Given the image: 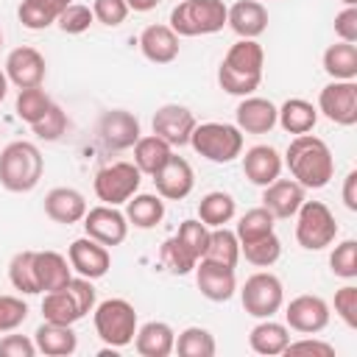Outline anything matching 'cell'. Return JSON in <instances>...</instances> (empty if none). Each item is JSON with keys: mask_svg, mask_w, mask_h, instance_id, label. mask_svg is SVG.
<instances>
[{"mask_svg": "<svg viewBox=\"0 0 357 357\" xmlns=\"http://www.w3.org/2000/svg\"><path fill=\"white\" fill-rule=\"evenodd\" d=\"M290 176L304 187V190H321L332 181L335 176V156L329 145L315 137V134H298L290 139L284 159Z\"/></svg>", "mask_w": 357, "mask_h": 357, "instance_id": "1", "label": "cell"}, {"mask_svg": "<svg viewBox=\"0 0 357 357\" xmlns=\"http://www.w3.org/2000/svg\"><path fill=\"white\" fill-rule=\"evenodd\" d=\"M262 67H265L262 45L257 39H237L226 50L218 67V84L223 92L237 95V98L254 95L262 84Z\"/></svg>", "mask_w": 357, "mask_h": 357, "instance_id": "2", "label": "cell"}, {"mask_svg": "<svg viewBox=\"0 0 357 357\" xmlns=\"http://www.w3.org/2000/svg\"><path fill=\"white\" fill-rule=\"evenodd\" d=\"M45 173L42 151L28 139H14L0 151V184L8 192H31Z\"/></svg>", "mask_w": 357, "mask_h": 357, "instance_id": "3", "label": "cell"}, {"mask_svg": "<svg viewBox=\"0 0 357 357\" xmlns=\"http://www.w3.org/2000/svg\"><path fill=\"white\" fill-rule=\"evenodd\" d=\"M229 6L223 0H181L173 11L167 25L178 36H206L218 33L226 25Z\"/></svg>", "mask_w": 357, "mask_h": 357, "instance_id": "4", "label": "cell"}, {"mask_svg": "<svg viewBox=\"0 0 357 357\" xmlns=\"http://www.w3.org/2000/svg\"><path fill=\"white\" fill-rule=\"evenodd\" d=\"M92 321H95L98 337L109 349H123V346L134 343V335H137V326H139L137 324V310L126 298H106V301L95 304Z\"/></svg>", "mask_w": 357, "mask_h": 357, "instance_id": "5", "label": "cell"}, {"mask_svg": "<svg viewBox=\"0 0 357 357\" xmlns=\"http://www.w3.org/2000/svg\"><path fill=\"white\" fill-rule=\"evenodd\" d=\"M190 145L204 159L226 165L243 156V131L231 123H198L190 134Z\"/></svg>", "mask_w": 357, "mask_h": 357, "instance_id": "6", "label": "cell"}, {"mask_svg": "<svg viewBox=\"0 0 357 357\" xmlns=\"http://www.w3.org/2000/svg\"><path fill=\"white\" fill-rule=\"evenodd\" d=\"M296 218V243L307 251H324L337 237V220L324 201H307L298 206Z\"/></svg>", "mask_w": 357, "mask_h": 357, "instance_id": "7", "label": "cell"}, {"mask_svg": "<svg viewBox=\"0 0 357 357\" xmlns=\"http://www.w3.org/2000/svg\"><path fill=\"white\" fill-rule=\"evenodd\" d=\"M240 301H243V310L251 318H273L284 304L282 279L271 271L251 273L245 279V284L240 287Z\"/></svg>", "mask_w": 357, "mask_h": 357, "instance_id": "8", "label": "cell"}, {"mask_svg": "<svg viewBox=\"0 0 357 357\" xmlns=\"http://www.w3.org/2000/svg\"><path fill=\"white\" fill-rule=\"evenodd\" d=\"M139 184H142V173L134 162H112V165L100 167L92 181L98 201H103L109 206L126 204L134 192H139Z\"/></svg>", "mask_w": 357, "mask_h": 357, "instance_id": "9", "label": "cell"}, {"mask_svg": "<svg viewBox=\"0 0 357 357\" xmlns=\"http://www.w3.org/2000/svg\"><path fill=\"white\" fill-rule=\"evenodd\" d=\"M326 120L335 126H354L357 123V84L354 81H329L318 92L315 106Z\"/></svg>", "mask_w": 357, "mask_h": 357, "instance_id": "10", "label": "cell"}, {"mask_svg": "<svg viewBox=\"0 0 357 357\" xmlns=\"http://www.w3.org/2000/svg\"><path fill=\"white\" fill-rule=\"evenodd\" d=\"M284 324H287V329H293L298 335H318L329 324V304L312 293L296 296L284 307Z\"/></svg>", "mask_w": 357, "mask_h": 357, "instance_id": "11", "label": "cell"}, {"mask_svg": "<svg viewBox=\"0 0 357 357\" xmlns=\"http://www.w3.org/2000/svg\"><path fill=\"white\" fill-rule=\"evenodd\" d=\"M84 231H86V237L103 243L106 248H109V245H120V243L128 237L126 212H120L117 206H109V204L92 206V209H86V215H84Z\"/></svg>", "mask_w": 357, "mask_h": 357, "instance_id": "12", "label": "cell"}, {"mask_svg": "<svg viewBox=\"0 0 357 357\" xmlns=\"http://www.w3.org/2000/svg\"><path fill=\"white\" fill-rule=\"evenodd\" d=\"M195 126H198V120L187 106L165 103V106H159L153 112V134L162 137L173 148L190 145V134H192Z\"/></svg>", "mask_w": 357, "mask_h": 357, "instance_id": "13", "label": "cell"}, {"mask_svg": "<svg viewBox=\"0 0 357 357\" xmlns=\"http://www.w3.org/2000/svg\"><path fill=\"white\" fill-rule=\"evenodd\" d=\"M3 73H6L8 84H14L17 89H31V86H42L47 64H45V56L36 47L22 45V47H14L6 56V70Z\"/></svg>", "mask_w": 357, "mask_h": 357, "instance_id": "14", "label": "cell"}, {"mask_svg": "<svg viewBox=\"0 0 357 357\" xmlns=\"http://www.w3.org/2000/svg\"><path fill=\"white\" fill-rule=\"evenodd\" d=\"M67 259H70V268L78 273V276H86V279H100L109 273L112 268V254L103 243L92 240V237H78L70 243L67 248Z\"/></svg>", "mask_w": 357, "mask_h": 357, "instance_id": "15", "label": "cell"}, {"mask_svg": "<svg viewBox=\"0 0 357 357\" xmlns=\"http://www.w3.org/2000/svg\"><path fill=\"white\" fill-rule=\"evenodd\" d=\"M98 137L109 151H126L134 148V142L142 137L139 134V120L126 112V109H112L103 112L98 120Z\"/></svg>", "mask_w": 357, "mask_h": 357, "instance_id": "16", "label": "cell"}, {"mask_svg": "<svg viewBox=\"0 0 357 357\" xmlns=\"http://www.w3.org/2000/svg\"><path fill=\"white\" fill-rule=\"evenodd\" d=\"M153 184H156V195H162L165 201H181L192 192L195 187V173L192 165L184 156H170L162 170L153 173Z\"/></svg>", "mask_w": 357, "mask_h": 357, "instance_id": "17", "label": "cell"}, {"mask_svg": "<svg viewBox=\"0 0 357 357\" xmlns=\"http://www.w3.org/2000/svg\"><path fill=\"white\" fill-rule=\"evenodd\" d=\"M195 284L204 298L209 301H229L237 293V276L234 268L212 259H198L195 265Z\"/></svg>", "mask_w": 357, "mask_h": 357, "instance_id": "18", "label": "cell"}, {"mask_svg": "<svg viewBox=\"0 0 357 357\" xmlns=\"http://www.w3.org/2000/svg\"><path fill=\"white\" fill-rule=\"evenodd\" d=\"M301 204H304V187L296 178H276L268 187H262V206L279 220L293 218Z\"/></svg>", "mask_w": 357, "mask_h": 357, "instance_id": "19", "label": "cell"}, {"mask_svg": "<svg viewBox=\"0 0 357 357\" xmlns=\"http://www.w3.org/2000/svg\"><path fill=\"white\" fill-rule=\"evenodd\" d=\"M282 167L284 162L273 145H254L243 156V173L257 187H268L271 181H276L282 176Z\"/></svg>", "mask_w": 357, "mask_h": 357, "instance_id": "20", "label": "cell"}, {"mask_svg": "<svg viewBox=\"0 0 357 357\" xmlns=\"http://www.w3.org/2000/svg\"><path fill=\"white\" fill-rule=\"evenodd\" d=\"M86 209H89L86 206V198L75 187H53L45 195V215L53 223H64V226L81 223L84 215H86Z\"/></svg>", "mask_w": 357, "mask_h": 357, "instance_id": "21", "label": "cell"}, {"mask_svg": "<svg viewBox=\"0 0 357 357\" xmlns=\"http://www.w3.org/2000/svg\"><path fill=\"white\" fill-rule=\"evenodd\" d=\"M226 25L240 39H257L268 28V8L262 0H237L226 11Z\"/></svg>", "mask_w": 357, "mask_h": 357, "instance_id": "22", "label": "cell"}, {"mask_svg": "<svg viewBox=\"0 0 357 357\" xmlns=\"http://www.w3.org/2000/svg\"><path fill=\"white\" fill-rule=\"evenodd\" d=\"M234 120L243 134H268L276 126V106L268 98L245 95L234 109Z\"/></svg>", "mask_w": 357, "mask_h": 357, "instance_id": "23", "label": "cell"}, {"mask_svg": "<svg viewBox=\"0 0 357 357\" xmlns=\"http://www.w3.org/2000/svg\"><path fill=\"white\" fill-rule=\"evenodd\" d=\"M178 33L170 28V25H148L142 33H139V50L148 61L153 64H170L178 59Z\"/></svg>", "mask_w": 357, "mask_h": 357, "instance_id": "24", "label": "cell"}, {"mask_svg": "<svg viewBox=\"0 0 357 357\" xmlns=\"http://www.w3.org/2000/svg\"><path fill=\"white\" fill-rule=\"evenodd\" d=\"M33 271H36V284L39 293H50V290H61L70 279H73V268L70 259L59 251H33Z\"/></svg>", "mask_w": 357, "mask_h": 357, "instance_id": "25", "label": "cell"}, {"mask_svg": "<svg viewBox=\"0 0 357 357\" xmlns=\"http://www.w3.org/2000/svg\"><path fill=\"white\" fill-rule=\"evenodd\" d=\"M173 346H176V332H173L170 324L148 321V324L137 326V335H134L137 354H142V357H167V354H173Z\"/></svg>", "mask_w": 357, "mask_h": 357, "instance_id": "26", "label": "cell"}, {"mask_svg": "<svg viewBox=\"0 0 357 357\" xmlns=\"http://www.w3.org/2000/svg\"><path fill=\"white\" fill-rule=\"evenodd\" d=\"M33 343H36V351L47 354V357H67L78 349V335L73 332L70 324H39L36 332H33Z\"/></svg>", "mask_w": 357, "mask_h": 357, "instance_id": "27", "label": "cell"}, {"mask_svg": "<svg viewBox=\"0 0 357 357\" xmlns=\"http://www.w3.org/2000/svg\"><path fill=\"white\" fill-rule=\"evenodd\" d=\"M318 123V109L304 98H287L282 106H276V126H282L287 134H310Z\"/></svg>", "mask_w": 357, "mask_h": 357, "instance_id": "28", "label": "cell"}, {"mask_svg": "<svg viewBox=\"0 0 357 357\" xmlns=\"http://www.w3.org/2000/svg\"><path fill=\"white\" fill-rule=\"evenodd\" d=\"M290 343V329L287 324H279L273 318H259V324L248 332V346L257 354L273 357V354H284V346Z\"/></svg>", "mask_w": 357, "mask_h": 357, "instance_id": "29", "label": "cell"}, {"mask_svg": "<svg viewBox=\"0 0 357 357\" xmlns=\"http://www.w3.org/2000/svg\"><path fill=\"white\" fill-rule=\"evenodd\" d=\"M165 218V198L151 192H134L126 201V220L134 229H153Z\"/></svg>", "mask_w": 357, "mask_h": 357, "instance_id": "30", "label": "cell"}, {"mask_svg": "<svg viewBox=\"0 0 357 357\" xmlns=\"http://www.w3.org/2000/svg\"><path fill=\"white\" fill-rule=\"evenodd\" d=\"M70 3L75 0H22L17 8V17L28 31H45L59 20V14Z\"/></svg>", "mask_w": 357, "mask_h": 357, "instance_id": "31", "label": "cell"}, {"mask_svg": "<svg viewBox=\"0 0 357 357\" xmlns=\"http://www.w3.org/2000/svg\"><path fill=\"white\" fill-rule=\"evenodd\" d=\"M324 73L332 81H354L357 78V45L335 42L324 50Z\"/></svg>", "mask_w": 357, "mask_h": 357, "instance_id": "32", "label": "cell"}, {"mask_svg": "<svg viewBox=\"0 0 357 357\" xmlns=\"http://www.w3.org/2000/svg\"><path fill=\"white\" fill-rule=\"evenodd\" d=\"M173 156V145H167L162 137L156 134H148V137H139L134 142V165L139 167V173L145 176H153L156 170H162V165Z\"/></svg>", "mask_w": 357, "mask_h": 357, "instance_id": "33", "label": "cell"}, {"mask_svg": "<svg viewBox=\"0 0 357 357\" xmlns=\"http://www.w3.org/2000/svg\"><path fill=\"white\" fill-rule=\"evenodd\" d=\"M237 212V201L234 195L223 192V190H212L201 198L198 204V220L206 223L209 229H218V226H226Z\"/></svg>", "mask_w": 357, "mask_h": 357, "instance_id": "34", "label": "cell"}, {"mask_svg": "<svg viewBox=\"0 0 357 357\" xmlns=\"http://www.w3.org/2000/svg\"><path fill=\"white\" fill-rule=\"evenodd\" d=\"M201 259H212V262H223L229 268L237 265L240 259V240L231 229L226 226H218V229H209V243H206V251Z\"/></svg>", "mask_w": 357, "mask_h": 357, "instance_id": "35", "label": "cell"}, {"mask_svg": "<svg viewBox=\"0 0 357 357\" xmlns=\"http://www.w3.org/2000/svg\"><path fill=\"white\" fill-rule=\"evenodd\" d=\"M42 315H45V321H50V324H70V326L84 318V315L78 312L73 296L67 293V287L45 293V298H42Z\"/></svg>", "mask_w": 357, "mask_h": 357, "instance_id": "36", "label": "cell"}, {"mask_svg": "<svg viewBox=\"0 0 357 357\" xmlns=\"http://www.w3.org/2000/svg\"><path fill=\"white\" fill-rule=\"evenodd\" d=\"M173 351H178L181 357H212L218 351L215 337L209 329L204 326H187L184 332L176 335V346Z\"/></svg>", "mask_w": 357, "mask_h": 357, "instance_id": "37", "label": "cell"}, {"mask_svg": "<svg viewBox=\"0 0 357 357\" xmlns=\"http://www.w3.org/2000/svg\"><path fill=\"white\" fill-rule=\"evenodd\" d=\"M240 254L245 257V262H251L257 268H271L282 257V240L276 237V231H271L265 237L240 243Z\"/></svg>", "mask_w": 357, "mask_h": 357, "instance_id": "38", "label": "cell"}, {"mask_svg": "<svg viewBox=\"0 0 357 357\" xmlns=\"http://www.w3.org/2000/svg\"><path fill=\"white\" fill-rule=\"evenodd\" d=\"M159 259H162V265L170 271V273H176V276H184V273H190V271H195V265H198V257L173 234L170 240H165L162 243V248H159Z\"/></svg>", "mask_w": 357, "mask_h": 357, "instance_id": "39", "label": "cell"}, {"mask_svg": "<svg viewBox=\"0 0 357 357\" xmlns=\"http://www.w3.org/2000/svg\"><path fill=\"white\" fill-rule=\"evenodd\" d=\"M8 282L14 284V290L25 293V296H36L39 284H36V271H33V251H17L8 262Z\"/></svg>", "mask_w": 357, "mask_h": 357, "instance_id": "40", "label": "cell"}, {"mask_svg": "<svg viewBox=\"0 0 357 357\" xmlns=\"http://www.w3.org/2000/svg\"><path fill=\"white\" fill-rule=\"evenodd\" d=\"M273 220H276V218H273L265 206H254V209H248V212L237 220L234 234H237V240H240V243H248V240L265 237V234H271V231H273Z\"/></svg>", "mask_w": 357, "mask_h": 357, "instance_id": "41", "label": "cell"}, {"mask_svg": "<svg viewBox=\"0 0 357 357\" xmlns=\"http://www.w3.org/2000/svg\"><path fill=\"white\" fill-rule=\"evenodd\" d=\"M53 100H50V95L42 89V86H31V89H20V95H17V117L20 120H25L28 126H33L45 112H47V106H50Z\"/></svg>", "mask_w": 357, "mask_h": 357, "instance_id": "42", "label": "cell"}, {"mask_svg": "<svg viewBox=\"0 0 357 357\" xmlns=\"http://www.w3.org/2000/svg\"><path fill=\"white\" fill-rule=\"evenodd\" d=\"M67 126H70V120H67L64 109H61L59 103H50L47 112H45L31 128H33V134H36L39 139H45V142H56V139H61V134L67 131Z\"/></svg>", "mask_w": 357, "mask_h": 357, "instance_id": "43", "label": "cell"}, {"mask_svg": "<svg viewBox=\"0 0 357 357\" xmlns=\"http://www.w3.org/2000/svg\"><path fill=\"white\" fill-rule=\"evenodd\" d=\"M329 268L335 276L351 282L357 279V240H343L335 245V251L329 254Z\"/></svg>", "mask_w": 357, "mask_h": 357, "instance_id": "44", "label": "cell"}, {"mask_svg": "<svg viewBox=\"0 0 357 357\" xmlns=\"http://www.w3.org/2000/svg\"><path fill=\"white\" fill-rule=\"evenodd\" d=\"M176 237L201 259L204 257V251H206V243H209V226L206 223H201L198 218H187V220H181L178 223V231H176Z\"/></svg>", "mask_w": 357, "mask_h": 357, "instance_id": "45", "label": "cell"}, {"mask_svg": "<svg viewBox=\"0 0 357 357\" xmlns=\"http://www.w3.org/2000/svg\"><path fill=\"white\" fill-rule=\"evenodd\" d=\"M92 22H95L92 6H84V3H70V6L59 14V20H56V25H59L64 33H84V31H89Z\"/></svg>", "mask_w": 357, "mask_h": 357, "instance_id": "46", "label": "cell"}, {"mask_svg": "<svg viewBox=\"0 0 357 357\" xmlns=\"http://www.w3.org/2000/svg\"><path fill=\"white\" fill-rule=\"evenodd\" d=\"M28 318V304L20 296H0V332H14Z\"/></svg>", "mask_w": 357, "mask_h": 357, "instance_id": "47", "label": "cell"}, {"mask_svg": "<svg viewBox=\"0 0 357 357\" xmlns=\"http://www.w3.org/2000/svg\"><path fill=\"white\" fill-rule=\"evenodd\" d=\"M64 287H67V293L73 296V301H75V307H78L81 315H89V312L95 310L98 298H95V284H92V279H86V276H73Z\"/></svg>", "mask_w": 357, "mask_h": 357, "instance_id": "48", "label": "cell"}, {"mask_svg": "<svg viewBox=\"0 0 357 357\" xmlns=\"http://www.w3.org/2000/svg\"><path fill=\"white\" fill-rule=\"evenodd\" d=\"M92 14L100 25L106 28H117L126 22L128 17V6L126 0H92Z\"/></svg>", "mask_w": 357, "mask_h": 357, "instance_id": "49", "label": "cell"}, {"mask_svg": "<svg viewBox=\"0 0 357 357\" xmlns=\"http://www.w3.org/2000/svg\"><path fill=\"white\" fill-rule=\"evenodd\" d=\"M335 315L349 329H357V287L354 284H343L340 290H335Z\"/></svg>", "mask_w": 357, "mask_h": 357, "instance_id": "50", "label": "cell"}, {"mask_svg": "<svg viewBox=\"0 0 357 357\" xmlns=\"http://www.w3.org/2000/svg\"><path fill=\"white\" fill-rule=\"evenodd\" d=\"M284 354H315V357H335V346L318 337H301V340H290L284 346Z\"/></svg>", "mask_w": 357, "mask_h": 357, "instance_id": "51", "label": "cell"}, {"mask_svg": "<svg viewBox=\"0 0 357 357\" xmlns=\"http://www.w3.org/2000/svg\"><path fill=\"white\" fill-rule=\"evenodd\" d=\"M335 33L340 42H357V6H346L335 14Z\"/></svg>", "mask_w": 357, "mask_h": 357, "instance_id": "52", "label": "cell"}, {"mask_svg": "<svg viewBox=\"0 0 357 357\" xmlns=\"http://www.w3.org/2000/svg\"><path fill=\"white\" fill-rule=\"evenodd\" d=\"M36 343L25 335H6L0 340V357H33Z\"/></svg>", "mask_w": 357, "mask_h": 357, "instance_id": "53", "label": "cell"}, {"mask_svg": "<svg viewBox=\"0 0 357 357\" xmlns=\"http://www.w3.org/2000/svg\"><path fill=\"white\" fill-rule=\"evenodd\" d=\"M343 204L349 212H357V170H349L343 178Z\"/></svg>", "mask_w": 357, "mask_h": 357, "instance_id": "54", "label": "cell"}, {"mask_svg": "<svg viewBox=\"0 0 357 357\" xmlns=\"http://www.w3.org/2000/svg\"><path fill=\"white\" fill-rule=\"evenodd\" d=\"M159 3H162V0H126L128 11H139V14H145V11H153Z\"/></svg>", "mask_w": 357, "mask_h": 357, "instance_id": "55", "label": "cell"}, {"mask_svg": "<svg viewBox=\"0 0 357 357\" xmlns=\"http://www.w3.org/2000/svg\"><path fill=\"white\" fill-rule=\"evenodd\" d=\"M6 95H8V78H6V73L0 70V103L6 100Z\"/></svg>", "mask_w": 357, "mask_h": 357, "instance_id": "56", "label": "cell"}, {"mask_svg": "<svg viewBox=\"0 0 357 357\" xmlns=\"http://www.w3.org/2000/svg\"><path fill=\"white\" fill-rule=\"evenodd\" d=\"M343 6H357V0H340Z\"/></svg>", "mask_w": 357, "mask_h": 357, "instance_id": "57", "label": "cell"}, {"mask_svg": "<svg viewBox=\"0 0 357 357\" xmlns=\"http://www.w3.org/2000/svg\"><path fill=\"white\" fill-rule=\"evenodd\" d=\"M0 47H3V31H0Z\"/></svg>", "mask_w": 357, "mask_h": 357, "instance_id": "58", "label": "cell"}]
</instances>
